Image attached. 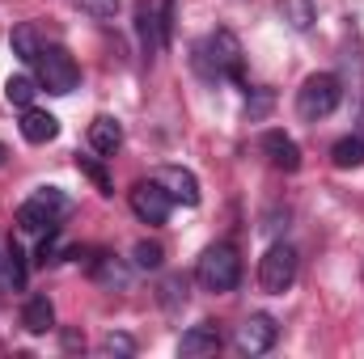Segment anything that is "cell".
Listing matches in <instances>:
<instances>
[{
    "instance_id": "cell-1",
    "label": "cell",
    "mask_w": 364,
    "mask_h": 359,
    "mask_svg": "<svg viewBox=\"0 0 364 359\" xmlns=\"http://www.w3.org/2000/svg\"><path fill=\"white\" fill-rule=\"evenodd\" d=\"M195 279H199L203 292H216V296L233 292V287L242 283V258H237V250H233L229 241L208 245V250L199 254V263H195Z\"/></svg>"
},
{
    "instance_id": "cell-2",
    "label": "cell",
    "mask_w": 364,
    "mask_h": 359,
    "mask_svg": "<svg viewBox=\"0 0 364 359\" xmlns=\"http://www.w3.org/2000/svg\"><path fill=\"white\" fill-rule=\"evenodd\" d=\"M339 101H343V81H339L335 72H314V77H305V85L296 89V114H301L305 123H318V118L335 114Z\"/></svg>"
},
{
    "instance_id": "cell-3",
    "label": "cell",
    "mask_w": 364,
    "mask_h": 359,
    "mask_svg": "<svg viewBox=\"0 0 364 359\" xmlns=\"http://www.w3.org/2000/svg\"><path fill=\"white\" fill-rule=\"evenodd\" d=\"M34 81H38V89L64 97V93H73L81 85V68L64 47H43L38 60H34Z\"/></svg>"
},
{
    "instance_id": "cell-4",
    "label": "cell",
    "mask_w": 364,
    "mask_h": 359,
    "mask_svg": "<svg viewBox=\"0 0 364 359\" xmlns=\"http://www.w3.org/2000/svg\"><path fill=\"white\" fill-rule=\"evenodd\" d=\"M203 51H208V60H212V68H216L220 81L242 85V43H237L233 30H212L203 38Z\"/></svg>"
},
{
    "instance_id": "cell-5",
    "label": "cell",
    "mask_w": 364,
    "mask_h": 359,
    "mask_svg": "<svg viewBox=\"0 0 364 359\" xmlns=\"http://www.w3.org/2000/svg\"><path fill=\"white\" fill-rule=\"evenodd\" d=\"M259 283H263V292H272V296H284L292 283H296V250L292 245H272L267 254H263V263H259Z\"/></svg>"
},
{
    "instance_id": "cell-6",
    "label": "cell",
    "mask_w": 364,
    "mask_h": 359,
    "mask_svg": "<svg viewBox=\"0 0 364 359\" xmlns=\"http://www.w3.org/2000/svg\"><path fill=\"white\" fill-rule=\"evenodd\" d=\"M127 203H132V211H136L140 224H166V220H170V207H174V199H170L153 178L136 182L132 194H127Z\"/></svg>"
},
{
    "instance_id": "cell-7",
    "label": "cell",
    "mask_w": 364,
    "mask_h": 359,
    "mask_svg": "<svg viewBox=\"0 0 364 359\" xmlns=\"http://www.w3.org/2000/svg\"><path fill=\"white\" fill-rule=\"evenodd\" d=\"M275 338H279V326L267 313H255V317H246L237 326V351L242 355H267L275 347Z\"/></svg>"
},
{
    "instance_id": "cell-8",
    "label": "cell",
    "mask_w": 364,
    "mask_h": 359,
    "mask_svg": "<svg viewBox=\"0 0 364 359\" xmlns=\"http://www.w3.org/2000/svg\"><path fill=\"white\" fill-rule=\"evenodd\" d=\"M153 182L174 199V203H186V207H195L199 203V178L191 174V170H182V165H161Z\"/></svg>"
},
{
    "instance_id": "cell-9",
    "label": "cell",
    "mask_w": 364,
    "mask_h": 359,
    "mask_svg": "<svg viewBox=\"0 0 364 359\" xmlns=\"http://www.w3.org/2000/svg\"><path fill=\"white\" fill-rule=\"evenodd\" d=\"M259 153L272 161L275 170H284V174H296V170H301V148H296V140L284 136V131H263Z\"/></svg>"
},
{
    "instance_id": "cell-10",
    "label": "cell",
    "mask_w": 364,
    "mask_h": 359,
    "mask_svg": "<svg viewBox=\"0 0 364 359\" xmlns=\"http://www.w3.org/2000/svg\"><path fill=\"white\" fill-rule=\"evenodd\" d=\"M216 351H220V326L216 321H199L178 338L182 359H203V355H216Z\"/></svg>"
},
{
    "instance_id": "cell-11",
    "label": "cell",
    "mask_w": 364,
    "mask_h": 359,
    "mask_svg": "<svg viewBox=\"0 0 364 359\" xmlns=\"http://www.w3.org/2000/svg\"><path fill=\"white\" fill-rule=\"evenodd\" d=\"M136 34H140L144 60H153V55L166 47V30H161V17H157L153 4H140V9H136Z\"/></svg>"
},
{
    "instance_id": "cell-12",
    "label": "cell",
    "mask_w": 364,
    "mask_h": 359,
    "mask_svg": "<svg viewBox=\"0 0 364 359\" xmlns=\"http://www.w3.org/2000/svg\"><path fill=\"white\" fill-rule=\"evenodd\" d=\"M21 136H26L30 144H51V140L60 136V118L47 114V110L26 106V110H21Z\"/></svg>"
},
{
    "instance_id": "cell-13",
    "label": "cell",
    "mask_w": 364,
    "mask_h": 359,
    "mask_svg": "<svg viewBox=\"0 0 364 359\" xmlns=\"http://www.w3.org/2000/svg\"><path fill=\"white\" fill-rule=\"evenodd\" d=\"M119 144H123V127H119V118L97 114V118L90 123V148L93 153H102V157H110Z\"/></svg>"
},
{
    "instance_id": "cell-14",
    "label": "cell",
    "mask_w": 364,
    "mask_h": 359,
    "mask_svg": "<svg viewBox=\"0 0 364 359\" xmlns=\"http://www.w3.org/2000/svg\"><path fill=\"white\" fill-rule=\"evenodd\" d=\"M9 47H13V55H17L21 64H30V68H34V60H38V51H43L38 26H34V21H21V26H13V34H9Z\"/></svg>"
},
{
    "instance_id": "cell-15",
    "label": "cell",
    "mask_w": 364,
    "mask_h": 359,
    "mask_svg": "<svg viewBox=\"0 0 364 359\" xmlns=\"http://www.w3.org/2000/svg\"><path fill=\"white\" fill-rule=\"evenodd\" d=\"M55 224H60V220H55V216H51V211L34 199V194L17 207V228H21V233H51Z\"/></svg>"
},
{
    "instance_id": "cell-16",
    "label": "cell",
    "mask_w": 364,
    "mask_h": 359,
    "mask_svg": "<svg viewBox=\"0 0 364 359\" xmlns=\"http://www.w3.org/2000/svg\"><path fill=\"white\" fill-rule=\"evenodd\" d=\"M21 326H26L30 334H47V330L55 326V304H51L47 296H30L26 309H21Z\"/></svg>"
},
{
    "instance_id": "cell-17",
    "label": "cell",
    "mask_w": 364,
    "mask_h": 359,
    "mask_svg": "<svg viewBox=\"0 0 364 359\" xmlns=\"http://www.w3.org/2000/svg\"><path fill=\"white\" fill-rule=\"evenodd\" d=\"M93 279L102 283V287H119V292H127L132 287V267H123L119 258H93V270H90Z\"/></svg>"
},
{
    "instance_id": "cell-18",
    "label": "cell",
    "mask_w": 364,
    "mask_h": 359,
    "mask_svg": "<svg viewBox=\"0 0 364 359\" xmlns=\"http://www.w3.org/2000/svg\"><path fill=\"white\" fill-rule=\"evenodd\" d=\"M331 161L335 170H360L364 165V136H343L331 144Z\"/></svg>"
},
{
    "instance_id": "cell-19",
    "label": "cell",
    "mask_w": 364,
    "mask_h": 359,
    "mask_svg": "<svg viewBox=\"0 0 364 359\" xmlns=\"http://www.w3.org/2000/svg\"><path fill=\"white\" fill-rule=\"evenodd\" d=\"M279 17L288 21V30L305 34L318 21V9H314V0H279Z\"/></svg>"
},
{
    "instance_id": "cell-20",
    "label": "cell",
    "mask_w": 364,
    "mask_h": 359,
    "mask_svg": "<svg viewBox=\"0 0 364 359\" xmlns=\"http://www.w3.org/2000/svg\"><path fill=\"white\" fill-rule=\"evenodd\" d=\"M34 93H38V81H34L30 72H21V77H9V81H4V97H9L13 106H21V110H26V106H34Z\"/></svg>"
},
{
    "instance_id": "cell-21",
    "label": "cell",
    "mask_w": 364,
    "mask_h": 359,
    "mask_svg": "<svg viewBox=\"0 0 364 359\" xmlns=\"http://www.w3.org/2000/svg\"><path fill=\"white\" fill-rule=\"evenodd\" d=\"M157 300H161L166 313H178L182 304H186V279L182 275H166L161 287H157Z\"/></svg>"
},
{
    "instance_id": "cell-22",
    "label": "cell",
    "mask_w": 364,
    "mask_h": 359,
    "mask_svg": "<svg viewBox=\"0 0 364 359\" xmlns=\"http://www.w3.org/2000/svg\"><path fill=\"white\" fill-rule=\"evenodd\" d=\"M34 199H38V203H43V207H47L55 220H64V216L73 211V199H68L60 186H38V190H34Z\"/></svg>"
},
{
    "instance_id": "cell-23",
    "label": "cell",
    "mask_w": 364,
    "mask_h": 359,
    "mask_svg": "<svg viewBox=\"0 0 364 359\" xmlns=\"http://www.w3.org/2000/svg\"><path fill=\"white\" fill-rule=\"evenodd\" d=\"M132 263H136L140 270H161L166 250H161L157 241H136V245H132Z\"/></svg>"
},
{
    "instance_id": "cell-24",
    "label": "cell",
    "mask_w": 364,
    "mask_h": 359,
    "mask_svg": "<svg viewBox=\"0 0 364 359\" xmlns=\"http://www.w3.org/2000/svg\"><path fill=\"white\" fill-rule=\"evenodd\" d=\"M77 170H81L93 186H97V194H114V182H110V174H106L93 157H77Z\"/></svg>"
},
{
    "instance_id": "cell-25",
    "label": "cell",
    "mask_w": 364,
    "mask_h": 359,
    "mask_svg": "<svg viewBox=\"0 0 364 359\" xmlns=\"http://www.w3.org/2000/svg\"><path fill=\"white\" fill-rule=\"evenodd\" d=\"M77 4H81V13H90V17H97V21H106V17L119 13L123 0H77Z\"/></svg>"
},
{
    "instance_id": "cell-26",
    "label": "cell",
    "mask_w": 364,
    "mask_h": 359,
    "mask_svg": "<svg viewBox=\"0 0 364 359\" xmlns=\"http://www.w3.org/2000/svg\"><path fill=\"white\" fill-rule=\"evenodd\" d=\"M102 351H106V355H136V343H132L127 334H106V338H102Z\"/></svg>"
},
{
    "instance_id": "cell-27",
    "label": "cell",
    "mask_w": 364,
    "mask_h": 359,
    "mask_svg": "<svg viewBox=\"0 0 364 359\" xmlns=\"http://www.w3.org/2000/svg\"><path fill=\"white\" fill-rule=\"evenodd\" d=\"M272 93L267 89H250V101H246V114H250V118H263V114H267V110H272Z\"/></svg>"
},
{
    "instance_id": "cell-28",
    "label": "cell",
    "mask_w": 364,
    "mask_h": 359,
    "mask_svg": "<svg viewBox=\"0 0 364 359\" xmlns=\"http://www.w3.org/2000/svg\"><path fill=\"white\" fill-rule=\"evenodd\" d=\"M0 292H4V245H0Z\"/></svg>"
},
{
    "instance_id": "cell-29",
    "label": "cell",
    "mask_w": 364,
    "mask_h": 359,
    "mask_svg": "<svg viewBox=\"0 0 364 359\" xmlns=\"http://www.w3.org/2000/svg\"><path fill=\"white\" fill-rule=\"evenodd\" d=\"M4 161H9V148H4V144H0V165H4Z\"/></svg>"
}]
</instances>
